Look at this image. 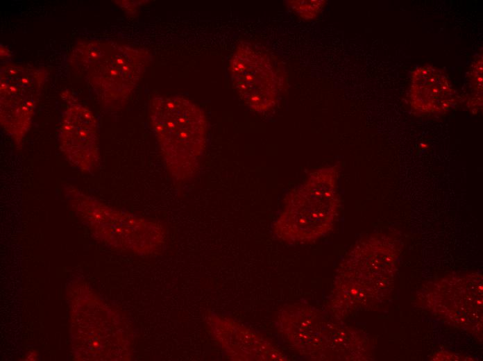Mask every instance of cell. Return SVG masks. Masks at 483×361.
<instances>
[{
    "mask_svg": "<svg viewBox=\"0 0 483 361\" xmlns=\"http://www.w3.org/2000/svg\"><path fill=\"white\" fill-rule=\"evenodd\" d=\"M285 2L287 7L300 18L310 20L319 15L326 1L323 0H298Z\"/></svg>",
    "mask_w": 483,
    "mask_h": 361,
    "instance_id": "8fae6325",
    "label": "cell"
},
{
    "mask_svg": "<svg viewBox=\"0 0 483 361\" xmlns=\"http://www.w3.org/2000/svg\"><path fill=\"white\" fill-rule=\"evenodd\" d=\"M227 328L220 342L238 360H284L285 357L273 344L239 324L221 320Z\"/></svg>",
    "mask_w": 483,
    "mask_h": 361,
    "instance_id": "9c48e42d",
    "label": "cell"
},
{
    "mask_svg": "<svg viewBox=\"0 0 483 361\" xmlns=\"http://www.w3.org/2000/svg\"><path fill=\"white\" fill-rule=\"evenodd\" d=\"M58 137L60 149L71 166L84 173L96 169L100 161L99 128L88 108L71 103L62 115Z\"/></svg>",
    "mask_w": 483,
    "mask_h": 361,
    "instance_id": "52a82bcc",
    "label": "cell"
},
{
    "mask_svg": "<svg viewBox=\"0 0 483 361\" xmlns=\"http://www.w3.org/2000/svg\"><path fill=\"white\" fill-rule=\"evenodd\" d=\"M233 85L253 110L263 112L276 103L279 77L270 57L249 42H241L230 60Z\"/></svg>",
    "mask_w": 483,
    "mask_h": 361,
    "instance_id": "8992f818",
    "label": "cell"
},
{
    "mask_svg": "<svg viewBox=\"0 0 483 361\" xmlns=\"http://www.w3.org/2000/svg\"><path fill=\"white\" fill-rule=\"evenodd\" d=\"M47 76L42 67L15 63L1 66V126L17 147L31 126Z\"/></svg>",
    "mask_w": 483,
    "mask_h": 361,
    "instance_id": "5b68a950",
    "label": "cell"
},
{
    "mask_svg": "<svg viewBox=\"0 0 483 361\" xmlns=\"http://www.w3.org/2000/svg\"><path fill=\"white\" fill-rule=\"evenodd\" d=\"M63 192L80 218L107 244L137 253H150L163 244L159 224L108 206L70 184Z\"/></svg>",
    "mask_w": 483,
    "mask_h": 361,
    "instance_id": "3957f363",
    "label": "cell"
},
{
    "mask_svg": "<svg viewBox=\"0 0 483 361\" xmlns=\"http://www.w3.org/2000/svg\"><path fill=\"white\" fill-rule=\"evenodd\" d=\"M149 119L167 170L178 182L198 172L207 142L203 111L182 96H156L149 105Z\"/></svg>",
    "mask_w": 483,
    "mask_h": 361,
    "instance_id": "6da1fadb",
    "label": "cell"
},
{
    "mask_svg": "<svg viewBox=\"0 0 483 361\" xmlns=\"http://www.w3.org/2000/svg\"><path fill=\"white\" fill-rule=\"evenodd\" d=\"M409 103L421 114H441L457 103V95L450 79L440 69L425 65L411 74Z\"/></svg>",
    "mask_w": 483,
    "mask_h": 361,
    "instance_id": "ba28073f",
    "label": "cell"
},
{
    "mask_svg": "<svg viewBox=\"0 0 483 361\" xmlns=\"http://www.w3.org/2000/svg\"><path fill=\"white\" fill-rule=\"evenodd\" d=\"M337 169L325 167L309 174L287 196L274 224L278 238L289 244L314 242L332 228L337 214Z\"/></svg>",
    "mask_w": 483,
    "mask_h": 361,
    "instance_id": "7a4b0ae2",
    "label": "cell"
},
{
    "mask_svg": "<svg viewBox=\"0 0 483 361\" xmlns=\"http://www.w3.org/2000/svg\"><path fill=\"white\" fill-rule=\"evenodd\" d=\"M469 86L471 96L468 99V106L472 109L482 108V54L477 56L469 70Z\"/></svg>",
    "mask_w": 483,
    "mask_h": 361,
    "instance_id": "30bf717a",
    "label": "cell"
},
{
    "mask_svg": "<svg viewBox=\"0 0 483 361\" xmlns=\"http://www.w3.org/2000/svg\"><path fill=\"white\" fill-rule=\"evenodd\" d=\"M151 61L145 49L108 42L103 56L86 72V78L101 106H124Z\"/></svg>",
    "mask_w": 483,
    "mask_h": 361,
    "instance_id": "277c9868",
    "label": "cell"
}]
</instances>
